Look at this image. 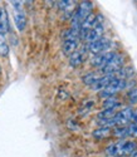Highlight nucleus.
<instances>
[{
  "mask_svg": "<svg viewBox=\"0 0 137 157\" xmlns=\"http://www.w3.org/2000/svg\"><path fill=\"white\" fill-rule=\"evenodd\" d=\"M136 148H137V145L135 141L119 140L118 142L111 143L106 148V153L112 157H126V156H132Z\"/></svg>",
  "mask_w": 137,
  "mask_h": 157,
  "instance_id": "f257e3e1",
  "label": "nucleus"
},
{
  "mask_svg": "<svg viewBox=\"0 0 137 157\" xmlns=\"http://www.w3.org/2000/svg\"><path fill=\"white\" fill-rule=\"evenodd\" d=\"M92 9H93V4L91 2H82L74 9L73 17L71 20V23H72L71 27L80 30V27H82V24H83V21L92 14Z\"/></svg>",
  "mask_w": 137,
  "mask_h": 157,
  "instance_id": "f03ea898",
  "label": "nucleus"
},
{
  "mask_svg": "<svg viewBox=\"0 0 137 157\" xmlns=\"http://www.w3.org/2000/svg\"><path fill=\"white\" fill-rule=\"evenodd\" d=\"M127 84H128L127 81L115 78V79H113L111 83H109L103 90H101V92H100V97H101V98H104V99L111 98V97H113L116 93L121 92L122 89L127 88Z\"/></svg>",
  "mask_w": 137,
  "mask_h": 157,
  "instance_id": "7ed1b4c3",
  "label": "nucleus"
},
{
  "mask_svg": "<svg viewBox=\"0 0 137 157\" xmlns=\"http://www.w3.org/2000/svg\"><path fill=\"white\" fill-rule=\"evenodd\" d=\"M11 6L14 8V23L17 25V29L19 32H23L26 27V15L23 10V3L22 2H11Z\"/></svg>",
  "mask_w": 137,
  "mask_h": 157,
  "instance_id": "20e7f679",
  "label": "nucleus"
},
{
  "mask_svg": "<svg viewBox=\"0 0 137 157\" xmlns=\"http://www.w3.org/2000/svg\"><path fill=\"white\" fill-rule=\"evenodd\" d=\"M111 45H112V40H111V39L102 36L101 39H98V40H96L93 43H89L87 45V50L89 52V53L97 56V54L104 53V52H108V49L111 48Z\"/></svg>",
  "mask_w": 137,
  "mask_h": 157,
  "instance_id": "39448f33",
  "label": "nucleus"
},
{
  "mask_svg": "<svg viewBox=\"0 0 137 157\" xmlns=\"http://www.w3.org/2000/svg\"><path fill=\"white\" fill-rule=\"evenodd\" d=\"M123 62H125V57L122 54H116L115 58L109 62L107 65H104L103 68H101V73L103 75H113L115 73H117L121 68H123Z\"/></svg>",
  "mask_w": 137,
  "mask_h": 157,
  "instance_id": "423d86ee",
  "label": "nucleus"
},
{
  "mask_svg": "<svg viewBox=\"0 0 137 157\" xmlns=\"http://www.w3.org/2000/svg\"><path fill=\"white\" fill-rule=\"evenodd\" d=\"M116 122H117V127H126L133 123V109L131 107H125L119 112H117Z\"/></svg>",
  "mask_w": 137,
  "mask_h": 157,
  "instance_id": "0eeeda50",
  "label": "nucleus"
},
{
  "mask_svg": "<svg viewBox=\"0 0 137 157\" xmlns=\"http://www.w3.org/2000/svg\"><path fill=\"white\" fill-rule=\"evenodd\" d=\"M117 53H115V52H111V50H108V52H104V53H101V54H97V56H94L93 59L91 60V65L94 68H103L104 65H107L109 62H111Z\"/></svg>",
  "mask_w": 137,
  "mask_h": 157,
  "instance_id": "6e6552de",
  "label": "nucleus"
},
{
  "mask_svg": "<svg viewBox=\"0 0 137 157\" xmlns=\"http://www.w3.org/2000/svg\"><path fill=\"white\" fill-rule=\"evenodd\" d=\"M103 30H104V27H103V17L101 15L100 17V20L97 21V24H96L94 27L88 32V34L86 35L84 42H87L89 44V43H93L96 40H98V39L102 38Z\"/></svg>",
  "mask_w": 137,
  "mask_h": 157,
  "instance_id": "1a4fd4ad",
  "label": "nucleus"
},
{
  "mask_svg": "<svg viewBox=\"0 0 137 157\" xmlns=\"http://www.w3.org/2000/svg\"><path fill=\"white\" fill-rule=\"evenodd\" d=\"M79 40L80 39H65L63 40V44H62V50L65 56H72L74 52L77 50L78 48V44H79Z\"/></svg>",
  "mask_w": 137,
  "mask_h": 157,
  "instance_id": "9d476101",
  "label": "nucleus"
},
{
  "mask_svg": "<svg viewBox=\"0 0 137 157\" xmlns=\"http://www.w3.org/2000/svg\"><path fill=\"white\" fill-rule=\"evenodd\" d=\"M115 75H102L100 77L97 81H96V83L91 87L93 90H96V92H101V90H103L109 83H111L113 79H115Z\"/></svg>",
  "mask_w": 137,
  "mask_h": 157,
  "instance_id": "9b49d317",
  "label": "nucleus"
},
{
  "mask_svg": "<svg viewBox=\"0 0 137 157\" xmlns=\"http://www.w3.org/2000/svg\"><path fill=\"white\" fill-rule=\"evenodd\" d=\"M86 48L84 49H79V50H76L74 53L69 57V65L73 68H77L79 65L83 63L84 58H86Z\"/></svg>",
  "mask_w": 137,
  "mask_h": 157,
  "instance_id": "f8f14e48",
  "label": "nucleus"
},
{
  "mask_svg": "<svg viewBox=\"0 0 137 157\" xmlns=\"http://www.w3.org/2000/svg\"><path fill=\"white\" fill-rule=\"evenodd\" d=\"M9 33V19L4 6H0V35L4 36Z\"/></svg>",
  "mask_w": 137,
  "mask_h": 157,
  "instance_id": "ddd939ff",
  "label": "nucleus"
},
{
  "mask_svg": "<svg viewBox=\"0 0 137 157\" xmlns=\"http://www.w3.org/2000/svg\"><path fill=\"white\" fill-rule=\"evenodd\" d=\"M116 78H118V79H125V81H128L130 78H132L135 75V69L132 67H123L121 68L117 73L113 74Z\"/></svg>",
  "mask_w": 137,
  "mask_h": 157,
  "instance_id": "4468645a",
  "label": "nucleus"
},
{
  "mask_svg": "<svg viewBox=\"0 0 137 157\" xmlns=\"http://www.w3.org/2000/svg\"><path fill=\"white\" fill-rule=\"evenodd\" d=\"M109 135H111V128L108 127H100L97 129H94L92 132V136L97 140H103V138H107Z\"/></svg>",
  "mask_w": 137,
  "mask_h": 157,
  "instance_id": "2eb2a0df",
  "label": "nucleus"
},
{
  "mask_svg": "<svg viewBox=\"0 0 137 157\" xmlns=\"http://www.w3.org/2000/svg\"><path fill=\"white\" fill-rule=\"evenodd\" d=\"M117 112L116 109H103L97 114V120L98 121H103V120H111L113 117H116Z\"/></svg>",
  "mask_w": 137,
  "mask_h": 157,
  "instance_id": "dca6fc26",
  "label": "nucleus"
},
{
  "mask_svg": "<svg viewBox=\"0 0 137 157\" xmlns=\"http://www.w3.org/2000/svg\"><path fill=\"white\" fill-rule=\"evenodd\" d=\"M121 106V103L117 101V98L111 97V98H107L103 102V108L104 109H116Z\"/></svg>",
  "mask_w": 137,
  "mask_h": 157,
  "instance_id": "f3484780",
  "label": "nucleus"
},
{
  "mask_svg": "<svg viewBox=\"0 0 137 157\" xmlns=\"http://www.w3.org/2000/svg\"><path fill=\"white\" fill-rule=\"evenodd\" d=\"M113 135L121 140H125L128 136V127H115L113 129Z\"/></svg>",
  "mask_w": 137,
  "mask_h": 157,
  "instance_id": "a211bd4d",
  "label": "nucleus"
},
{
  "mask_svg": "<svg viewBox=\"0 0 137 157\" xmlns=\"http://www.w3.org/2000/svg\"><path fill=\"white\" fill-rule=\"evenodd\" d=\"M98 75H96L94 73H87L83 78H82V81H83V83L86 84V86H89V87H92L94 83H96V81L98 79Z\"/></svg>",
  "mask_w": 137,
  "mask_h": 157,
  "instance_id": "6ab92c4d",
  "label": "nucleus"
},
{
  "mask_svg": "<svg viewBox=\"0 0 137 157\" xmlns=\"http://www.w3.org/2000/svg\"><path fill=\"white\" fill-rule=\"evenodd\" d=\"M74 2H69V0H62V2H57V6L59 8V10L62 11H69L71 9H73Z\"/></svg>",
  "mask_w": 137,
  "mask_h": 157,
  "instance_id": "aec40b11",
  "label": "nucleus"
},
{
  "mask_svg": "<svg viewBox=\"0 0 137 157\" xmlns=\"http://www.w3.org/2000/svg\"><path fill=\"white\" fill-rule=\"evenodd\" d=\"M9 54V45L6 44L4 36L0 35V56L6 57Z\"/></svg>",
  "mask_w": 137,
  "mask_h": 157,
  "instance_id": "412c9836",
  "label": "nucleus"
},
{
  "mask_svg": "<svg viewBox=\"0 0 137 157\" xmlns=\"http://www.w3.org/2000/svg\"><path fill=\"white\" fill-rule=\"evenodd\" d=\"M127 98H128L130 103H132V104L137 103V88H133V89L130 90V92L127 93Z\"/></svg>",
  "mask_w": 137,
  "mask_h": 157,
  "instance_id": "4be33fe9",
  "label": "nucleus"
},
{
  "mask_svg": "<svg viewBox=\"0 0 137 157\" xmlns=\"http://www.w3.org/2000/svg\"><path fill=\"white\" fill-rule=\"evenodd\" d=\"M127 127H128V136L137 137V124L136 123H131Z\"/></svg>",
  "mask_w": 137,
  "mask_h": 157,
  "instance_id": "5701e85b",
  "label": "nucleus"
},
{
  "mask_svg": "<svg viewBox=\"0 0 137 157\" xmlns=\"http://www.w3.org/2000/svg\"><path fill=\"white\" fill-rule=\"evenodd\" d=\"M133 123L137 124V109L133 111Z\"/></svg>",
  "mask_w": 137,
  "mask_h": 157,
  "instance_id": "b1692460",
  "label": "nucleus"
},
{
  "mask_svg": "<svg viewBox=\"0 0 137 157\" xmlns=\"http://www.w3.org/2000/svg\"><path fill=\"white\" fill-rule=\"evenodd\" d=\"M131 157H137V150H136V151L132 153V156H131Z\"/></svg>",
  "mask_w": 137,
  "mask_h": 157,
  "instance_id": "393cba45",
  "label": "nucleus"
},
{
  "mask_svg": "<svg viewBox=\"0 0 137 157\" xmlns=\"http://www.w3.org/2000/svg\"><path fill=\"white\" fill-rule=\"evenodd\" d=\"M0 73H2V68H0Z\"/></svg>",
  "mask_w": 137,
  "mask_h": 157,
  "instance_id": "a878e982",
  "label": "nucleus"
}]
</instances>
